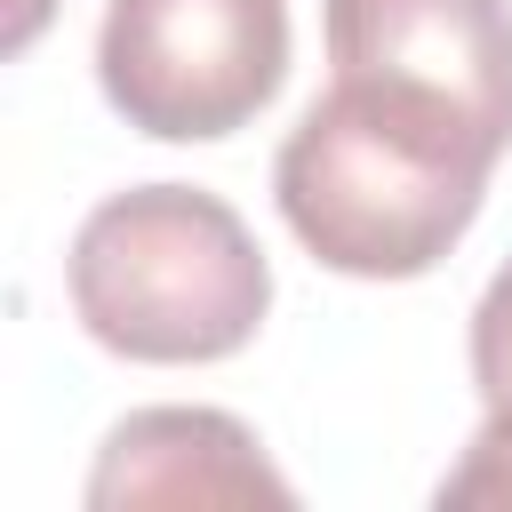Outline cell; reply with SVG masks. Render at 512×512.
<instances>
[{"mask_svg": "<svg viewBox=\"0 0 512 512\" xmlns=\"http://www.w3.org/2000/svg\"><path fill=\"white\" fill-rule=\"evenodd\" d=\"M496 160L504 152L456 112L336 72L288 128L272 200L328 272L416 280L472 232Z\"/></svg>", "mask_w": 512, "mask_h": 512, "instance_id": "1", "label": "cell"}, {"mask_svg": "<svg viewBox=\"0 0 512 512\" xmlns=\"http://www.w3.org/2000/svg\"><path fill=\"white\" fill-rule=\"evenodd\" d=\"M72 312L120 360H224L264 328L272 264L200 184H136L72 232Z\"/></svg>", "mask_w": 512, "mask_h": 512, "instance_id": "2", "label": "cell"}, {"mask_svg": "<svg viewBox=\"0 0 512 512\" xmlns=\"http://www.w3.org/2000/svg\"><path fill=\"white\" fill-rule=\"evenodd\" d=\"M96 80L160 144L232 136L288 80V0H112Z\"/></svg>", "mask_w": 512, "mask_h": 512, "instance_id": "3", "label": "cell"}, {"mask_svg": "<svg viewBox=\"0 0 512 512\" xmlns=\"http://www.w3.org/2000/svg\"><path fill=\"white\" fill-rule=\"evenodd\" d=\"M328 64L424 96L512 152V0H328Z\"/></svg>", "mask_w": 512, "mask_h": 512, "instance_id": "4", "label": "cell"}, {"mask_svg": "<svg viewBox=\"0 0 512 512\" xmlns=\"http://www.w3.org/2000/svg\"><path fill=\"white\" fill-rule=\"evenodd\" d=\"M88 504H296V488L264 464L256 432L224 408H136L104 432Z\"/></svg>", "mask_w": 512, "mask_h": 512, "instance_id": "5", "label": "cell"}, {"mask_svg": "<svg viewBox=\"0 0 512 512\" xmlns=\"http://www.w3.org/2000/svg\"><path fill=\"white\" fill-rule=\"evenodd\" d=\"M440 504H512V400H496L488 408V424L472 432V448H464V464L440 480Z\"/></svg>", "mask_w": 512, "mask_h": 512, "instance_id": "6", "label": "cell"}, {"mask_svg": "<svg viewBox=\"0 0 512 512\" xmlns=\"http://www.w3.org/2000/svg\"><path fill=\"white\" fill-rule=\"evenodd\" d=\"M472 384H480L488 408L512 400V264L488 280V296L472 312Z\"/></svg>", "mask_w": 512, "mask_h": 512, "instance_id": "7", "label": "cell"}]
</instances>
